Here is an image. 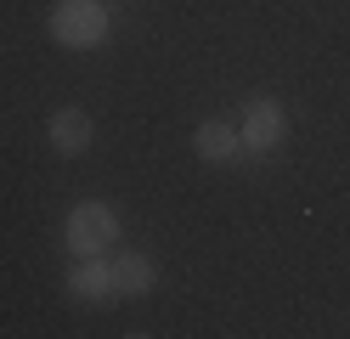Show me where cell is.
<instances>
[{"label":"cell","mask_w":350,"mask_h":339,"mask_svg":"<svg viewBox=\"0 0 350 339\" xmlns=\"http://www.w3.org/2000/svg\"><path fill=\"white\" fill-rule=\"evenodd\" d=\"M51 34L62 45H74V51H85V45H102L107 34V12L96 6V0H62V6L51 12Z\"/></svg>","instance_id":"2"},{"label":"cell","mask_w":350,"mask_h":339,"mask_svg":"<svg viewBox=\"0 0 350 339\" xmlns=\"http://www.w3.org/2000/svg\"><path fill=\"white\" fill-rule=\"evenodd\" d=\"M107 271H113V288L119 294H147L152 288V260L147 255H119Z\"/></svg>","instance_id":"7"},{"label":"cell","mask_w":350,"mask_h":339,"mask_svg":"<svg viewBox=\"0 0 350 339\" xmlns=\"http://www.w3.org/2000/svg\"><path fill=\"white\" fill-rule=\"evenodd\" d=\"M68 288H74V300H85V305H107L113 300V271H107L96 255H85L79 266H74V277H68Z\"/></svg>","instance_id":"4"},{"label":"cell","mask_w":350,"mask_h":339,"mask_svg":"<svg viewBox=\"0 0 350 339\" xmlns=\"http://www.w3.org/2000/svg\"><path fill=\"white\" fill-rule=\"evenodd\" d=\"M119 238V215L107 210V203H79L68 215V249L85 260V255H107Z\"/></svg>","instance_id":"1"},{"label":"cell","mask_w":350,"mask_h":339,"mask_svg":"<svg viewBox=\"0 0 350 339\" xmlns=\"http://www.w3.org/2000/svg\"><path fill=\"white\" fill-rule=\"evenodd\" d=\"M192 147H198L204 164H221V158H232V153H237V130H232V125H221V119H209V125H198Z\"/></svg>","instance_id":"6"},{"label":"cell","mask_w":350,"mask_h":339,"mask_svg":"<svg viewBox=\"0 0 350 339\" xmlns=\"http://www.w3.org/2000/svg\"><path fill=\"white\" fill-rule=\"evenodd\" d=\"M277 142H282V108H277L271 97H254L249 113H243V147L266 153V147H277Z\"/></svg>","instance_id":"3"},{"label":"cell","mask_w":350,"mask_h":339,"mask_svg":"<svg viewBox=\"0 0 350 339\" xmlns=\"http://www.w3.org/2000/svg\"><path fill=\"white\" fill-rule=\"evenodd\" d=\"M51 147L57 153H85V147H91V119H85V113L79 108H62L57 113V119H51Z\"/></svg>","instance_id":"5"}]
</instances>
